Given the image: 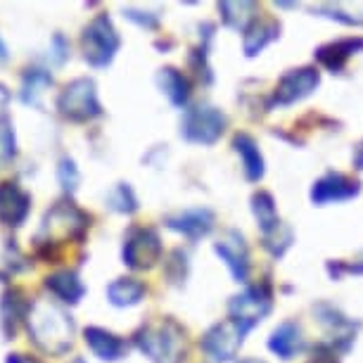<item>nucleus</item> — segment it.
Wrapping results in <instances>:
<instances>
[{"mask_svg":"<svg viewBox=\"0 0 363 363\" xmlns=\"http://www.w3.org/2000/svg\"><path fill=\"white\" fill-rule=\"evenodd\" d=\"M10 91H8V86H3L0 84V121L5 119V112H8V105H10Z\"/></svg>","mask_w":363,"mask_h":363,"instance_id":"nucleus-32","label":"nucleus"},{"mask_svg":"<svg viewBox=\"0 0 363 363\" xmlns=\"http://www.w3.org/2000/svg\"><path fill=\"white\" fill-rule=\"evenodd\" d=\"M121 45V38L116 33L112 19L107 15H98L91 24L84 29L81 36V48H84V60L95 69L112 65L116 50Z\"/></svg>","mask_w":363,"mask_h":363,"instance_id":"nucleus-5","label":"nucleus"},{"mask_svg":"<svg viewBox=\"0 0 363 363\" xmlns=\"http://www.w3.org/2000/svg\"><path fill=\"white\" fill-rule=\"evenodd\" d=\"M31 211V195L17 181H0V223L19 228Z\"/></svg>","mask_w":363,"mask_h":363,"instance_id":"nucleus-11","label":"nucleus"},{"mask_svg":"<svg viewBox=\"0 0 363 363\" xmlns=\"http://www.w3.org/2000/svg\"><path fill=\"white\" fill-rule=\"evenodd\" d=\"M167 225L171 230L183 233L190 240H197L211 233V228H214V214L209 209H188L176 216H167Z\"/></svg>","mask_w":363,"mask_h":363,"instance_id":"nucleus-16","label":"nucleus"},{"mask_svg":"<svg viewBox=\"0 0 363 363\" xmlns=\"http://www.w3.org/2000/svg\"><path fill=\"white\" fill-rule=\"evenodd\" d=\"M107 204H109V209L119 211V214H133V211L138 209V200H135V195L128 183H119V186L109 193Z\"/></svg>","mask_w":363,"mask_h":363,"instance_id":"nucleus-27","label":"nucleus"},{"mask_svg":"<svg viewBox=\"0 0 363 363\" xmlns=\"http://www.w3.org/2000/svg\"><path fill=\"white\" fill-rule=\"evenodd\" d=\"M240 363H266V361H259V359H242Z\"/></svg>","mask_w":363,"mask_h":363,"instance_id":"nucleus-38","label":"nucleus"},{"mask_svg":"<svg viewBox=\"0 0 363 363\" xmlns=\"http://www.w3.org/2000/svg\"><path fill=\"white\" fill-rule=\"evenodd\" d=\"M91 228V216L84 209H79L69 197L55 202L50 209L45 211L43 221H40V230L36 235V250L38 255H45V250H52L57 245L67 242V240H81L86 238V230Z\"/></svg>","mask_w":363,"mask_h":363,"instance_id":"nucleus-2","label":"nucleus"},{"mask_svg":"<svg viewBox=\"0 0 363 363\" xmlns=\"http://www.w3.org/2000/svg\"><path fill=\"white\" fill-rule=\"evenodd\" d=\"M356 50H363V38H340L335 43L320 45L316 50V60L325 69L340 72Z\"/></svg>","mask_w":363,"mask_h":363,"instance_id":"nucleus-18","label":"nucleus"},{"mask_svg":"<svg viewBox=\"0 0 363 363\" xmlns=\"http://www.w3.org/2000/svg\"><path fill=\"white\" fill-rule=\"evenodd\" d=\"M218 10L223 12V22L230 26V29H238V31H247L250 29V22L257 12V5L255 3H221Z\"/></svg>","mask_w":363,"mask_h":363,"instance_id":"nucleus-26","label":"nucleus"},{"mask_svg":"<svg viewBox=\"0 0 363 363\" xmlns=\"http://www.w3.org/2000/svg\"><path fill=\"white\" fill-rule=\"evenodd\" d=\"M3 60H8V48H5L3 38H0V62H3Z\"/></svg>","mask_w":363,"mask_h":363,"instance_id":"nucleus-36","label":"nucleus"},{"mask_svg":"<svg viewBox=\"0 0 363 363\" xmlns=\"http://www.w3.org/2000/svg\"><path fill=\"white\" fill-rule=\"evenodd\" d=\"M271 306H273V292L269 283H262V285H252L242 294L233 297L228 304V311H230V318L235 320V323H240L242 330L250 333L252 328L271 311Z\"/></svg>","mask_w":363,"mask_h":363,"instance_id":"nucleus-7","label":"nucleus"},{"mask_svg":"<svg viewBox=\"0 0 363 363\" xmlns=\"http://www.w3.org/2000/svg\"><path fill=\"white\" fill-rule=\"evenodd\" d=\"M245 335H247V330H242L240 323L228 318L223 323L211 325L204 333V337L200 340V349L207 354V359L211 363H228L235 359L238 349L242 347Z\"/></svg>","mask_w":363,"mask_h":363,"instance_id":"nucleus-8","label":"nucleus"},{"mask_svg":"<svg viewBox=\"0 0 363 363\" xmlns=\"http://www.w3.org/2000/svg\"><path fill=\"white\" fill-rule=\"evenodd\" d=\"M349 271H356V273H363V264H356V266H349Z\"/></svg>","mask_w":363,"mask_h":363,"instance_id":"nucleus-37","label":"nucleus"},{"mask_svg":"<svg viewBox=\"0 0 363 363\" xmlns=\"http://www.w3.org/2000/svg\"><path fill=\"white\" fill-rule=\"evenodd\" d=\"M52 86V77L50 72L45 69H26L24 72V79H22V100L26 105H33V107H40V95H43L45 88Z\"/></svg>","mask_w":363,"mask_h":363,"instance_id":"nucleus-24","label":"nucleus"},{"mask_svg":"<svg viewBox=\"0 0 363 363\" xmlns=\"http://www.w3.org/2000/svg\"><path fill=\"white\" fill-rule=\"evenodd\" d=\"M43 285L62 304H79V299L86 294V287L79 280L77 271H55L45 278Z\"/></svg>","mask_w":363,"mask_h":363,"instance_id":"nucleus-17","label":"nucleus"},{"mask_svg":"<svg viewBox=\"0 0 363 363\" xmlns=\"http://www.w3.org/2000/svg\"><path fill=\"white\" fill-rule=\"evenodd\" d=\"M214 250L230 269L233 278H235L238 283H245L250 273V250H247V245H245V238L240 235L238 230H228L214 245Z\"/></svg>","mask_w":363,"mask_h":363,"instance_id":"nucleus-13","label":"nucleus"},{"mask_svg":"<svg viewBox=\"0 0 363 363\" xmlns=\"http://www.w3.org/2000/svg\"><path fill=\"white\" fill-rule=\"evenodd\" d=\"M157 84H160L162 93L171 100V105L183 107L188 102L190 84L181 72L174 69V67H164V69H160V74H157Z\"/></svg>","mask_w":363,"mask_h":363,"instance_id":"nucleus-20","label":"nucleus"},{"mask_svg":"<svg viewBox=\"0 0 363 363\" xmlns=\"http://www.w3.org/2000/svg\"><path fill=\"white\" fill-rule=\"evenodd\" d=\"M233 145H235V152L242 157V167H245L247 181H259V178L264 176V157L259 152L257 143L252 140V135H247V133L235 135Z\"/></svg>","mask_w":363,"mask_h":363,"instance_id":"nucleus-22","label":"nucleus"},{"mask_svg":"<svg viewBox=\"0 0 363 363\" xmlns=\"http://www.w3.org/2000/svg\"><path fill=\"white\" fill-rule=\"evenodd\" d=\"M269 349L273 354L283 356V359H292L294 354H299L304 349V337H301L299 325L292 323V320H285L283 325H278L269 340Z\"/></svg>","mask_w":363,"mask_h":363,"instance_id":"nucleus-19","label":"nucleus"},{"mask_svg":"<svg viewBox=\"0 0 363 363\" xmlns=\"http://www.w3.org/2000/svg\"><path fill=\"white\" fill-rule=\"evenodd\" d=\"M133 342L152 363H181L186 359V330L174 318L150 320L133 335Z\"/></svg>","mask_w":363,"mask_h":363,"instance_id":"nucleus-3","label":"nucleus"},{"mask_svg":"<svg viewBox=\"0 0 363 363\" xmlns=\"http://www.w3.org/2000/svg\"><path fill=\"white\" fill-rule=\"evenodd\" d=\"M84 340H86L88 349H91L100 361L114 363V361L124 359L128 352L126 340L116 337L114 333H109L105 328H98V325H88L84 330Z\"/></svg>","mask_w":363,"mask_h":363,"instance_id":"nucleus-15","label":"nucleus"},{"mask_svg":"<svg viewBox=\"0 0 363 363\" xmlns=\"http://www.w3.org/2000/svg\"><path fill=\"white\" fill-rule=\"evenodd\" d=\"M280 36V24L278 22H257L252 24L247 33H245V55L247 57H255L257 52H262L271 40H276Z\"/></svg>","mask_w":363,"mask_h":363,"instance_id":"nucleus-23","label":"nucleus"},{"mask_svg":"<svg viewBox=\"0 0 363 363\" xmlns=\"http://www.w3.org/2000/svg\"><path fill=\"white\" fill-rule=\"evenodd\" d=\"M225 128V116L211 105H197L186 109L181 121V135L188 143L214 145Z\"/></svg>","mask_w":363,"mask_h":363,"instance_id":"nucleus-6","label":"nucleus"},{"mask_svg":"<svg viewBox=\"0 0 363 363\" xmlns=\"http://www.w3.org/2000/svg\"><path fill=\"white\" fill-rule=\"evenodd\" d=\"M124 264L133 271H147L160 262L162 240L155 228H131L121 250Z\"/></svg>","mask_w":363,"mask_h":363,"instance_id":"nucleus-9","label":"nucleus"},{"mask_svg":"<svg viewBox=\"0 0 363 363\" xmlns=\"http://www.w3.org/2000/svg\"><path fill=\"white\" fill-rule=\"evenodd\" d=\"M67 52H69V43L65 40L62 33H57V36L52 38V45H50V55L55 57V65H62L67 60Z\"/></svg>","mask_w":363,"mask_h":363,"instance_id":"nucleus-30","label":"nucleus"},{"mask_svg":"<svg viewBox=\"0 0 363 363\" xmlns=\"http://www.w3.org/2000/svg\"><path fill=\"white\" fill-rule=\"evenodd\" d=\"M26 330H29V340L40 352L62 356L72 349L74 318L55 299H36L26 316Z\"/></svg>","mask_w":363,"mask_h":363,"instance_id":"nucleus-1","label":"nucleus"},{"mask_svg":"<svg viewBox=\"0 0 363 363\" xmlns=\"http://www.w3.org/2000/svg\"><path fill=\"white\" fill-rule=\"evenodd\" d=\"M57 109L69 121H91L102 114V105L95 91V81L88 77H79L69 81L57 95Z\"/></svg>","mask_w":363,"mask_h":363,"instance_id":"nucleus-4","label":"nucleus"},{"mask_svg":"<svg viewBox=\"0 0 363 363\" xmlns=\"http://www.w3.org/2000/svg\"><path fill=\"white\" fill-rule=\"evenodd\" d=\"M5 363H43V361L33 359V356H29V354L15 352V354H8V359H5Z\"/></svg>","mask_w":363,"mask_h":363,"instance_id":"nucleus-33","label":"nucleus"},{"mask_svg":"<svg viewBox=\"0 0 363 363\" xmlns=\"http://www.w3.org/2000/svg\"><path fill=\"white\" fill-rule=\"evenodd\" d=\"M359 181L349 178L345 174H325L318 178L311 188V200L316 204H328V202H345L359 195Z\"/></svg>","mask_w":363,"mask_h":363,"instance_id":"nucleus-14","label":"nucleus"},{"mask_svg":"<svg viewBox=\"0 0 363 363\" xmlns=\"http://www.w3.org/2000/svg\"><path fill=\"white\" fill-rule=\"evenodd\" d=\"M252 209H255V216L259 221V228H262V235H266V233H271L273 228H278L280 223V216L276 211V202H273V197L269 193H257L255 197H252Z\"/></svg>","mask_w":363,"mask_h":363,"instance_id":"nucleus-25","label":"nucleus"},{"mask_svg":"<svg viewBox=\"0 0 363 363\" xmlns=\"http://www.w3.org/2000/svg\"><path fill=\"white\" fill-rule=\"evenodd\" d=\"M145 297V285L135 278H116L107 285V299L114 306H135Z\"/></svg>","mask_w":363,"mask_h":363,"instance_id":"nucleus-21","label":"nucleus"},{"mask_svg":"<svg viewBox=\"0 0 363 363\" xmlns=\"http://www.w3.org/2000/svg\"><path fill=\"white\" fill-rule=\"evenodd\" d=\"M311 363H340V361L335 359L333 354H328V356H318V359H313Z\"/></svg>","mask_w":363,"mask_h":363,"instance_id":"nucleus-35","label":"nucleus"},{"mask_svg":"<svg viewBox=\"0 0 363 363\" xmlns=\"http://www.w3.org/2000/svg\"><path fill=\"white\" fill-rule=\"evenodd\" d=\"M79 169L77 164H74V160H69V157H65V160H60V167H57V181L60 186H62V190L67 195H72L74 190H77L79 186Z\"/></svg>","mask_w":363,"mask_h":363,"instance_id":"nucleus-29","label":"nucleus"},{"mask_svg":"<svg viewBox=\"0 0 363 363\" xmlns=\"http://www.w3.org/2000/svg\"><path fill=\"white\" fill-rule=\"evenodd\" d=\"M354 164H356V169H361L363 171V143L359 147H356V152H354Z\"/></svg>","mask_w":363,"mask_h":363,"instance_id":"nucleus-34","label":"nucleus"},{"mask_svg":"<svg viewBox=\"0 0 363 363\" xmlns=\"http://www.w3.org/2000/svg\"><path fill=\"white\" fill-rule=\"evenodd\" d=\"M31 299L19 287H10L0 297V330H3L5 340H15L19 325L26 323V316L31 311Z\"/></svg>","mask_w":363,"mask_h":363,"instance_id":"nucleus-12","label":"nucleus"},{"mask_svg":"<svg viewBox=\"0 0 363 363\" xmlns=\"http://www.w3.org/2000/svg\"><path fill=\"white\" fill-rule=\"evenodd\" d=\"M320 77L313 67H301V69H292L287 72L283 79L278 81L276 93H273L271 105H292L297 100H304L306 95H311L318 88Z\"/></svg>","mask_w":363,"mask_h":363,"instance_id":"nucleus-10","label":"nucleus"},{"mask_svg":"<svg viewBox=\"0 0 363 363\" xmlns=\"http://www.w3.org/2000/svg\"><path fill=\"white\" fill-rule=\"evenodd\" d=\"M17 157L15 128L8 119L0 121V169H8Z\"/></svg>","mask_w":363,"mask_h":363,"instance_id":"nucleus-28","label":"nucleus"},{"mask_svg":"<svg viewBox=\"0 0 363 363\" xmlns=\"http://www.w3.org/2000/svg\"><path fill=\"white\" fill-rule=\"evenodd\" d=\"M124 15H126L128 19H131V22H135V24L147 26V29H155L157 22H160V19H157V17H150L147 12H145V17H140V12H135V10H126Z\"/></svg>","mask_w":363,"mask_h":363,"instance_id":"nucleus-31","label":"nucleus"}]
</instances>
